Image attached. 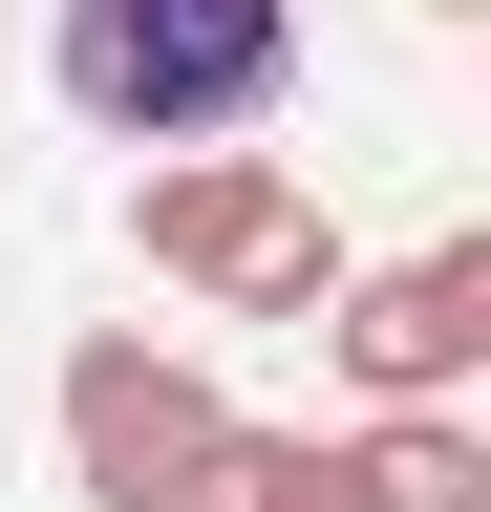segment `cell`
<instances>
[{
  "instance_id": "cell-4",
  "label": "cell",
  "mask_w": 491,
  "mask_h": 512,
  "mask_svg": "<svg viewBox=\"0 0 491 512\" xmlns=\"http://www.w3.org/2000/svg\"><path fill=\"white\" fill-rule=\"evenodd\" d=\"M321 363L363 384V406H470L491 384V235H427V256H385V278H321Z\"/></svg>"
},
{
  "instance_id": "cell-5",
  "label": "cell",
  "mask_w": 491,
  "mask_h": 512,
  "mask_svg": "<svg viewBox=\"0 0 491 512\" xmlns=\"http://www.w3.org/2000/svg\"><path fill=\"white\" fill-rule=\"evenodd\" d=\"M214 512H385V491H363V427H257V406H235Z\"/></svg>"
},
{
  "instance_id": "cell-6",
  "label": "cell",
  "mask_w": 491,
  "mask_h": 512,
  "mask_svg": "<svg viewBox=\"0 0 491 512\" xmlns=\"http://www.w3.org/2000/svg\"><path fill=\"white\" fill-rule=\"evenodd\" d=\"M363 491L385 512H491V427L470 406H363Z\"/></svg>"
},
{
  "instance_id": "cell-3",
  "label": "cell",
  "mask_w": 491,
  "mask_h": 512,
  "mask_svg": "<svg viewBox=\"0 0 491 512\" xmlns=\"http://www.w3.org/2000/svg\"><path fill=\"white\" fill-rule=\"evenodd\" d=\"M214 470H235V384L193 363V342H65V491L86 512H214Z\"/></svg>"
},
{
  "instance_id": "cell-2",
  "label": "cell",
  "mask_w": 491,
  "mask_h": 512,
  "mask_svg": "<svg viewBox=\"0 0 491 512\" xmlns=\"http://www.w3.org/2000/svg\"><path fill=\"white\" fill-rule=\"evenodd\" d=\"M129 235H150V278H193V299H235V320H321V278H342L321 192H299V171L257 150V128L171 150V171L129 192Z\"/></svg>"
},
{
  "instance_id": "cell-7",
  "label": "cell",
  "mask_w": 491,
  "mask_h": 512,
  "mask_svg": "<svg viewBox=\"0 0 491 512\" xmlns=\"http://www.w3.org/2000/svg\"><path fill=\"white\" fill-rule=\"evenodd\" d=\"M427 22H491V0H427Z\"/></svg>"
},
{
  "instance_id": "cell-1",
  "label": "cell",
  "mask_w": 491,
  "mask_h": 512,
  "mask_svg": "<svg viewBox=\"0 0 491 512\" xmlns=\"http://www.w3.org/2000/svg\"><path fill=\"white\" fill-rule=\"evenodd\" d=\"M43 86L107 150H214V128L299 107V0H65L43 22Z\"/></svg>"
}]
</instances>
